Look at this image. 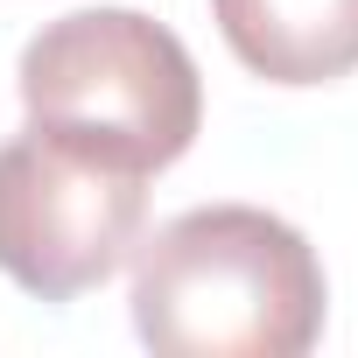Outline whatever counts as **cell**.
<instances>
[{"mask_svg":"<svg viewBox=\"0 0 358 358\" xmlns=\"http://www.w3.org/2000/svg\"><path fill=\"white\" fill-rule=\"evenodd\" d=\"M22 106L36 127L78 134L134 169L183 162L204 127V78L183 36L141 8H78L29 36Z\"/></svg>","mask_w":358,"mask_h":358,"instance_id":"7a4b0ae2","label":"cell"},{"mask_svg":"<svg viewBox=\"0 0 358 358\" xmlns=\"http://www.w3.org/2000/svg\"><path fill=\"white\" fill-rule=\"evenodd\" d=\"M211 22L267 85H330L358 71V0H211Z\"/></svg>","mask_w":358,"mask_h":358,"instance_id":"277c9868","label":"cell"},{"mask_svg":"<svg viewBox=\"0 0 358 358\" xmlns=\"http://www.w3.org/2000/svg\"><path fill=\"white\" fill-rule=\"evenodd\" d=\"M134 330L162 358H302L323 337V260L260 204H197L134 246Z\"/></svg>","mask_w":358,"mask_h":358,"instance_id":"6da1fadb","label":"cell"},{"mask_svg":"<svg viewBox=\"0 0 358 358\" xmlns=\"http://www.w3.org/2000/svg\"><path fill=\"white\" fill-rule=\"evenodd\" d=\"M141 232L148 169L36 120L0 141V274L36 302H78L113 281Z\"/></svg>","mask_w":358,"mask_h":358,"instance_id":"3957f363","label":"cell"}]
</instances>
